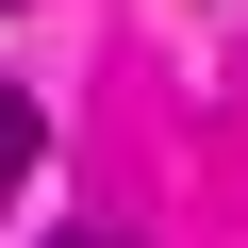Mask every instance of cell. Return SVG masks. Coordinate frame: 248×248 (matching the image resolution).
<instances>
[{
	"label": "cell",
	"instance_id": "6da1fadb",
	"mask_svg": "<svg viewBox=\"0 0 248 248\" xmlns=\"http://www.w3.org/2000/svg\"><path fill=\"white\" fill-rule=\"evenodd\" d=\"M33 133H50V116H33L17 83H0V199H17V182H33Z\"/></svg>",
	"mask_w": 248,
	"mask_h": 248
},
{
	"label": "cell",
	"instance_id": "7a4b0ae2",
	"mask_svg": "<svg viewBox=\"0 0 248 248\" xmlns=\"http://www.w3.org/2000/svg\"><path fill=\"white\" fill-rule=\"evenodd\" d=\"M66 248H133V232H66Z\"/></svg>",
	"mask_w": 248,
	"mask_h": 248
}]
</instances>
